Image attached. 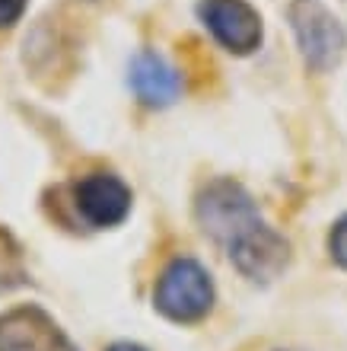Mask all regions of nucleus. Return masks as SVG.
Listing matches in <instances>:
<instances>
[{
    "instance_id": "9",
    "label": "nucleus",
    "mask_w": 347,
    "mask_h": 351,
    "mask_svg": "<svg viewBox=\"0 0 347 351\" xmlns=\"http://www.w3.org/2000/svg\"><path fill=\"white\" fill-rule=\"evenodd\" d=\"M329 250H331V259L338 262L341 268H347V214L341 217L338 223H335V227H331Z\"/></svg>"
},
{
    "instance_id": "3",
    "label": "nucleus",
    "mask_w": 347,
    "mask_h": 351,
    "mask_svg": "<svg viewBox=\"0 0 347 351\" xmlns=\"http://www.w3.org/2000/svg\"><path fill=\"white\" fill-rule=\"evenodd\" d=\"M214 285L194 259H172L156 281V310L175 323H198L210 313Z\"/></svg>"
},
{
    "instance_id": "10",
    "label": "nucleus",
    "mask_w": 347,
    "mask_h": 351,
    "mask_svg": "<svg viewBox=\"0 0 347 351\" xmlns=\"http://www.w3.org/2000/svg\"><path fill=\"white\" fill-rule=\"evenodd\" d=\"M29 0H0V29H10L13 23H19V16L26 13Z\"/></svg>"
},
{
    "instance_id": "1",
    "label": "nucleus",
    "mask_w": 347,
    "mask_h": 351,
    "mask_svg": "<svg viewBox=\"0 0 347 351\" xmlns=\"http://www.w3.org/2000/svg\"><path fill=\"white\" fill-rule=\"evenodd\" d=\"M287 19L293 26L303 61L312 71H331L338 64L347 48V32L322 0H290Z\"/></svg>"
},
{
    "instance_id": "7",
    "label": "nucleus",
    "mask_w": 347,
    "mask_h": 351,
    "mask_svg": "<svg viewBox=\"0 0 347 351\" xmlns=\"http://www.w3.org/2000/svg\"><path fill=\"white\" fill-rule=\"evenodd\" d=\"M0 351H77L55 319L38 306H16L0 316Z\"/></svg>"
},
{
    "instance_id": "6",
    "label": "nucleus",
    "mask_w": 347,
    "mask_h": 351,
    "mask_svg": "<svg viewBox=\"0 0 347 351\" xmlns=\"http://www.w3.org/2000/svg\"><path fill=\"white\" fill-rule=\"evenodd\" d=\"M73 204L90 227H115L131 211V189L112 173H90L73 185Z\"/></svg>"
},
{
    "instance_id": "11",
    "label": "nucleus",
    "mask_w": 347,
    "mask_h": 351,
    "mask_svg": "<svg viewBox=\"0 0 347 351\" xmlns=\"http://www.w3.org/2000/svg\"><path fill=\"white\" fill-rule=\"evenodd\" d=\"M109 351H144V348H138V345H128V342H121V345H112Z\"/></svg>"
},
{
    "instance_id": "4",
    "label": "nucleus",
    "mask_w": 347,
    "mask_h": 351,
    "mask_svg": "<svg viewBox=\"0 0 347 351\" xmlns=\"http://www.w3.org/2000/svg\"><path fill=\"white\" fill-rule=\"evenodd\" d=\"M198 16L210 36L233 55H252L261 45V16L248 0H201Z\"/></svg>"
},
{
    "instance_id": "2",
    "label": "nucleus",
    "mask_w": 347,
    "mask_h": 351,
    "mask_svg": "<svg viewBox=\"0 0 347 351\" xmlns=\"http://www.w3.org/2000/svg\"><path fill=\"white\" fill-rule=\"evenodd\" d=\"M194 211H198L201 230L207 233V237H214L223 250L261 221L255 202H252L246 189L239 182H233V179H214L207 189H201Z\"/></svg>"
},
{
    "instance_id": "8",
    "label": "nucleus",
    "mask_w": 347,
    "mask_h": 351,
    "mask_svg": "<svg viewBox=\"0 0 347 351\" xmlns=\"http://www.w3.org/2000/svg\"><path fill=\"white\" fill-rule=\"evenodd\" d=\"M128 84L134 90L144 106H153V109H166V106H172L179 99V93H182V77L175 71L163 55H156V51H140L134 55L128 67Z\"/></svg>"
},
{
    "instance_id": "5",
    "label": "nucleus",
    "mask_w": 347,
    "mask_h": 351,
    "mask_svg": "<svg viewBox=\"0 0 347 351\" xmlns=\"http://www.w3.org/2000/svg\"><path fill=\"white\" fill-rule=\"evenodd\" d=\"M227 252L242 275L252 278V281H261V285L274 281L290 262V243L277 230H271L265 221H258L236 243H229Z\"/></svg>"
}]
</instances>
